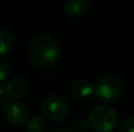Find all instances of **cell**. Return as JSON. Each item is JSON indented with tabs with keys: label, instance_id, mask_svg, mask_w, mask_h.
<instances>
[{
	"label": "cell",
	"instance_id": "obj_1",
	"mask_svg": "<svg viewBox=\"0 0 134 132\" xmlns=\"http://www.w3.org/2000/svg\"><path fill=\"white\" fill-rule=\"evenodd\" d=\"M30 61L38 67H51L61 57V47L57 39L47 33L35 35L29 44Z\"/></svg>",
	"mask_w": 134,
	"mask_h": 132
},
{
	"label": "cell",
	"instance_id": "obj_2",
	"mask_svg": "<svg viewBox=\"0 0 134 132\" xmlns=\"http://www.w3.org/2000/svg\"><path fill=\"white\" fill-rule=\"evenodd\" d=\"M87 124L94 132H112L119 124V113L111 105H96L90 110Z\"/></svg>",
	"mask_w": 134,
	"mask_h": 132
},
{
	"label": "cell",
	"instance_id": "obj_3",
	"mask_svg": "<svg viewBox=\"0 0 134 132\" xmlns=\"http://www.w3.org/2000/svg\"><path fill=\"white\" fill-rule=\"evenodd\" d=\"M125 92L124 80L115 74H107L102 77L95 86V96L104 104H112L120 100Z\"/></svg>",
	"mask_w": 134,
	"mask_h": 132
},
{
	"label": "cell",
	"instance_id": "obj_4",
	"mask_svg": "<svg viewBox=\"0 0 134 132\" xmlns=\"http://www.w3.org/2000/svg\"><path fill=\"white\" fill-rule=\"evenodd\" d=\"M41 111L47 119L53 122H60L66 118L69 113V108H68V102L61 96L48 95L47 97L43 98L41 104Z\"/></svg>",
	"mask_w": 134,
	"mask_h": 132
},
{
	"label": "cell",
	"instance_id": "obj_5",
	"mask_svg": "<svg viewBox=\"0 0 134 132\" xmlns=\"http://www.w3.org/2000/svg\"><path fill=\"white\" fill-rule=\"evenodd\" d=\"M4 117L5 119L16 127L24 126L29 122V109L27 106L17 100H12L4 106Z\"/></svg>",
	"mask_w": 134,
	"mask_h": 132
},
{
	"label": "cell",
	"instance_id": "obj_6",
	"mask_svg": "<svg viewBox=\"0 0 134 132\" xmlns=\"http://www.w3.org/2000/svg\"><path fill=\"white\" fill-rule=\"evenodd\" d=\"M4 92L5 96L12 100L21 98L27 92V83L22 78H12L4 84Z\"/></svg>",
	"mask_w": 134,
	"mask_h": 132
},
{
	"label": "cell",
	"instance_id": "obj_7",
	"mask_svg": "<svg viewBox=\"0 0 134 132\" xmlns=\"http://www.w3.org/2000/svg\"><path fill=\"white\" fill-rule=\"evenodd\" d=\"M89 9V3L86 0H66L63 4V10L70 18L82 17Z\"/></svg>",
	"mask_w": 134,
	"mask_h": 132
},
{
	"label": "cell",
	"instance_id": "obj_8",
	"mask_svg": "<svg viewBox=\"0 0 134 132\" xmlns=\"http://www.w3.org/2000/svg\"><path fill=\"white\" fill-rule=\"evenodd\" d=\"M70 91L74 97L80 100H86L95 93V86L87 79H78L72 84Z\"/></svg>",
	"mask_w": 134,
	"mask_h": 132
},
{
	"label": "cell",
	"instance_id": "obj_9",
	"mask_svg": "<svg viewBox=\"0 0 134 132\" xmlns=\"http://www.w3.org/2000/svg\"><path fill=\"white\" fill-rule=\"evenodd\" d=\"M14 47V36L7 29H0V58L9 54Z\"/></svg>",
	"mask_w": 134,
	"mask_h": 132
},
{
	"label": "cell",
	"instance_id": "obj_10",
	"mask_svg": "<svg viewBox=\"0 0 134 132\" xmlns=\"http://www.w3.org/2000/svg\"><path fill=\"white\" fill-rule=\"evenodd\" d=\"M27 132H47L48 131V122L43 115H34L26 123Z\"/></svg>",
	"mask_w": 134,
	"mask_h": 132
},
{
	"label": "cell",
	"instance_id": "obj_11",
	"mask_svg": "<svg viewBox=\"0 0 134 132\" xmlns=\"http://www.w3.org/2000/svg\"><path fill=\"white\" fill-rule=\"evenodd\" d=\"M12 74V66L4 61V60H0V82L3 80H7Z\"/></svg>",
	"mask_w": 134,
	"mask_h": 132
},
{
	"label": "cell",
	"instance_id": "obj_12",
	"mask_svg": "<svg viewBox=\"0 0 134 132\" xmlns=\"http://www.w3.org/2000/svg\"><path fill=\"white\" fill-rule=\"evenodd\" d=\"M119 132H134V115L128 117L120 126Z\"/></svg>",
	"mask_w": 134,
	"mask_h": 132
},
{
	"label": "cell",
	"instance_id": "obj_13",
	"mask_svg": "<svg viewBox=\"0 0 134 132\" xmlns=\"http://www.w3.org/2000/svg\"><path fill=\"white\" fill-rule=\"evenodd\" d=\"M5 98H7V96H5V92H4V87H1L0 86V106H5Z\"/></svg>",
	"mask_w": 134,
	"mask_h": 132
},
{
	"label": "cell",
	"instance_id": "obj_14",
	"mask_svg": "<svg viewBox=\"0 0 134 132\" xmlns=\"http://www.w3.org/2000/svg\"><path fill=\"white\" fill-rule=\"evenodd\" d=\"M56 132H72L70 130H59V131H56Z\"/></svg>",
	"mask_w": 134,
	"mask_h": 132
}]
</instances>
